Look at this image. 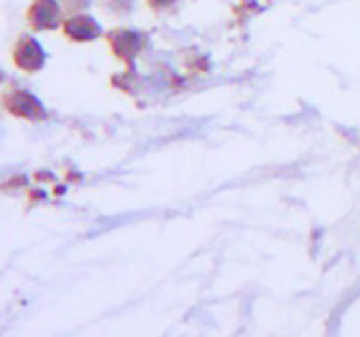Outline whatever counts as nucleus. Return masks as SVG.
<instances>
[{
    "label": "nucleus",
    "mask_w": 360,
    "mask_h": 337,
    "mask_svg": "<svg viewBox=\"0 0 360 337\" xmlns=\"http://www.w3.org/2000/svg\"><path fill=\"white\" fill-rule=\"evenodd\" d=\"M15 60L24 71H39L45 62V51L34 39H24L15 49Z\"/></svg>",
    "instance_id": "obj_1"
},
{
    "label": "nucleus",
    "mask_w": 360,
    "mask_h": 337,
    "mask_svg": "<svg viewBox=\"0 0 360 337\" xmlns=\"http://www.w3.org/2000/svg\"><path fill=\"white\" fill-rule=\"evenodd\" d=\"M30 18H32L37 28H53L58 24L60 11H58V5L53 3V0H37Z\"/></svg>",
    "instance_id": "obj_2"
},
{
    "label": "nucleus",
    "mask_w": 360,
    "mask_h": 337,
    "mask_svg": "<svg viewBox=\"0 0 360 337\" xmlns=\"http://www.w3.org/2000/svg\"><path fill=\"white\" fill-rule=\"evenodd\" d=\"M64 28H66L68 37H73L75 41H92L94 37L101 34V28L92 18H75V20L66 22Z\"/></svg>",
    "instance_id": "obj_3"
},
{
    "label": "nucleus",
    "mask_w": 360,
    "mask_h": 337,
    "mask_svg": "<svg viewBox=\"0 0 360 337\" xmlns=\"http://www.w3.org/2000/svg\"><path fill=\"white\" fill-rule=\"evenodd\" d=\"M11 111H15L18 115H24V117H39L43 111H41V103L30 96V94H15L13 103H11Z\"/></svg>",
    "instance_id": "obj_4"
},
{
    "label": "nucleus",
    "mask_w": 360,
    "mask_h": 337,
    "mask_svg": "<svg viewBox=\"0 0 360 337\" xmlns=\"http://www.w3.org/2000/svg\"><path fill=\"white\" fill-rule=\"evenodd\" d=\"M0 80H3V73H0Z\"/></svg>",
    "instance_id": "obj_5"
}]
</instances>
